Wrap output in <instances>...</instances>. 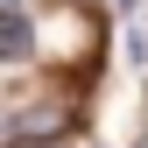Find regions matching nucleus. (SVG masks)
<instances>
[{"label":"nucleus","instance_id":"nucleus-1","mask_svg":"<svg viewBox=\"0 0 148 148\" xmlns=\"http://www.w3.org/2000/svg\"><path fill=\"white\" fill-rule=\"evenodd\" d=\"M99 42H106V28H99V14L85 0H64L57 14L35 21V57H49L57 71H92L99 64Z\"/></svg>","mask_w":148,"mask_h":148},{"label":"nucleus","instance_id":"nucleus-2","mask_svg":"<svg viewBox=\"0 0 148 148\" xmlns=\"http://www.w3.org/2000/svg\"><path fill=\"white\" fill-rule=\"evenodd\" d=\"M35 57V14H21L7 0V7H0V64H28Z\"/></svg>","mask_w":148,"mask_h":148},{"label":"nucleus","instance_id":"nucleus-3","mask_svg":"<svg viewBox=\"0 0 148 148\" xmlns=\"http://www.w3.org/2000/svg\"><path fill=\"white\" fill-rule=\"evenodd\" d=\"M64 127H71V106H64V99L21 106V141H64Z\"/></svg>","mask_w":148,"mask_h":148},{"label":"nucleus","instance_id":"nucleus-4","mask_svg":"<svg viewBox=\"0 0 148 148\" xmlns=\"http://www.w3.org/2000/svg\"><path fill=\"white\" fill-rule=\"evenodd\" d=\"M0 148H21V106L0 99Z\"/></svg>","mask_w":148,"mask_h":148},{"label":"nucleus","instance_id":"nucleus-5","mask_svg":"<svg viewBox=\"0 0 148 148\" xmlns=\"http://www.w3.org/2000/svg\"><path fill=\"white\" fill-rule=\"evenodd\" d=\"M134 7H141V0H120V14H134Z\"/></svg>","mask_w":148,"mask_h":148},{"label":"nucleus","instance_id":"nucleus-6","mask_svg":"<svg viewBox=\"0 0 148 148\" xmlns=\"http://www.w3.org/2000/svg\"><path fill=\"white\" fill-rule=\"evenodd\" d=\"M0 7H7V0H0Z\"/></svg>","mask_w":148,"mask_h":148},{"label":"nucleus","instance_id":"nucleus-7","mask_svg":"<svg viewBox=\"0 0 148 148\" xmlns=\"http://www.w3.org/2000/svg\"><path fill=\"white\" fill-rule=\"evenodd\" d=\"M85 7H92V0H85Z\"/></svg>","mask_w":148,"mask_h":148}]
</instances>
